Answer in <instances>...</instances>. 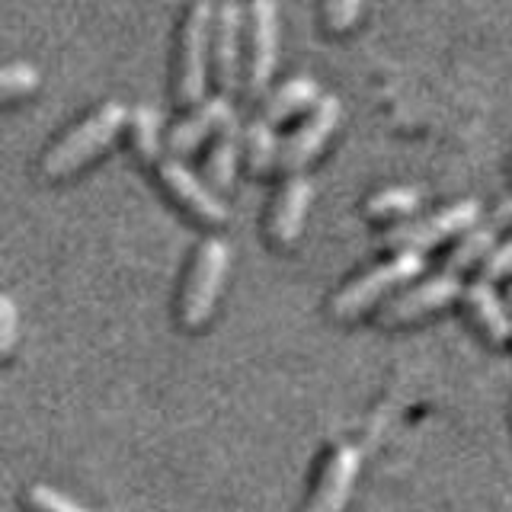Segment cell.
<instances>
[{
	"mask_svg": "<svg viewBox=\"0 0 512 512\" xmlns=\"http://www.w3.org/2000/svg\"><path fill=\"white\" fill-rule=\"evenodd\" d=\"M311 196H314V183L308 180V176H304L301 170L288 176V183L282 186L276 205H272V215H269L272 244L288 247L301 237L304 215H308V208H311Z\"/></svg>",
	"mask_w": 512,
	"mask_h": 512,
	"instance_id": "obj_12",
	"label": "cell"
},
{
	"mask_svg": "<svg viewBox=\"0 0 512 512\" xmlns=\"http://www.w3.org/2000/svg\"><path fill=\"white\" fill-rule=\"evenodd\" d=\"M160 183L167 186L170 196L180 202L186 212H192L205 224H224L228 221V205H224L212 189H208L196 173H192L180 157H164L157 164Z\"/></svg>",
	"mask_w": 512,
	"mask_h": 512,
	"instance_id": "obj_7",
	"label": "cell"
},
{
	"mask_svg": "<svg viewBox=\"0 0 512 512\" xmlns=\"http://www.w3.org/2000/svg\"><path fill=\"white\" fill-rule=\"evenodd\" d=\"M247 144L244 132H240L237 116L221 128L215 138V148L208 154V180H212L215 189H231L234 186V173H237V160H240V148Z\"/></svg>",
	"mask_w": 512,
	"mask_h": 512,
	"instance_id": "obj_15",
	"label": "cell"
},
{
	"mask_svg": "<svg viewBox=\"0 0 512 512\" xmlns=\"http://www.w3.org/2000/svg\"><path fill=\"white\" fill-rule=\"evenodd\" d=\"M423 266H426V256L420 250H397L388 263L368 269L365 276L352 279L343 292H336L330 301V314L340 320L359 317L362 311L372 308L378 298H384L388 292H394V288L410 282L413 276H420Z\"/></svg>",
	"mask_w": 512,
	"mask_h": 512,
	"instance_id": "obj_4",
	"label": "cell"
},
{
	"mask_svg": "<svg viewBox=\"0 0 512 512\" xmlns=\"http://www.w3.org/2000/svg\"><path fill=\"white\" fill-rule=\"evenodd\" d=\"M461 295V279L458 272H439L436 279H429L423 285L410 288V292L397 295L388 308L381 311V324L384 327H400V324H410V320L423 317L429 311H439L445 304H452Z\"/></svg>",
	"mask_w": 512,
	"mask_h": 512,
	"instance_id": "obj_9",
	"label": "cell"
},
{
	"mask_svg": "<svg viewBox=\"0 0 512 512\" xmlns=\"http://www.w3.org/2000/svg\"><path fill=\"white\" fill-rule=\"evenodd\" d=\"M218 13L212 0H196L183 26L180 71H176V100L183 106H199L208 87V55H212Z\"/></svg>",
	"mask_w": 512,
	"mask_h": 512,
	"instance_id": "obj_2",
	"label": "cell"
},
{
	"mask_svg": "<svg viewBox=\"0 0 512 512\" xmlns=\"http://www.w3.org/2000/svg\"><path fill=\"white\" fill-rule=\"evenodd\" d=\"M496 231H500L496 224H490V228H477V231H471L452 253H448L445 269H448V272H464V269H471L477 260H487L490 250H493V244H496Z\"/></svg>",
	"mask_w": 512,
	"mask_h": 512,
	"instance_id": "obj_20",
	"label": "cell"
},
{
	"mask_svg": "<svg viewBox=\"0 0 512 512\" xmlns=\"http://www.w3.org/2000/svg\"><path fill=\"white\" fill-rule=\"evenodd\" d=\"M317 100H320V87L314 77L308 74L292 77V80H285L276 93H269V100L263 106V119H269L272 125L285 122L288 116H295V112L317 106Z\"/></svg>",
	"mask_w": 512,
	"mask_h": 512,
	"instance_id": "obj_16",
	"label": "cell"
},
{
	"mask_svg": "<svg viewBox=\"0 0 512 512\" xmlns=\"http://www.w3.org/2000/svg\"><path fill=\"white\" fill-rule=\"evenodd\" d=\"M160 112L148 103H138L132 109V141H135V151L144 164H160V154H164V141H160Z\"/></svg>",
	"mask_w": 512,
	"mask_h": 512,
	"instance_id": "obj_18",
	"label": "cell"
},
{
	"mask_svg": "<svg viewBox=\"0 0 512 512\" xmlns=\"http://www.w3.org/2000/svg\"><path fill=\"white\" fill-rule=\"evenodd\" d=\"M477 218H480V202L477 199H464V202L448 205V208H442V212L429 215V218L400 224V228H394V231H388V234L381 237V244L391 247L394 253L397 250H420V253H426L429 247L442 244V240L455 237L461 231H468Z\"/></svg>",
	"mask_w": 512,
	"mask_h": 512,
	"instance_id": "obj_6",
	"label": "cell"
},
{
	"mask_svg": "<svg viewBox=\"0 0 512 512\" xmlns=\"http://www.w3.org/2000/svg\"><path fill=\"white\" fill-rule=\"evenodd\" d=\"M250 58H247V100L260 103L269 93L279 58V7L276 0H250Z\"/></svg>",
	"mask_w": 512,
	"mask_h": 512,
	"instance_id": "obj_5",
	"label": "cell"
},
{
	"mask_svg": "<svg viewBox=\"0 0 512 512\" xmlns=\"http://www.w3.org/2000/svg\"><path fill=\"white\" fill-rule=\"evenodd\" d=\"M509 272H512V237L506 240V244L490 250V256L484 260V272H480V279L496 282V279L509 276Z\"/></svg>",
	"mask_w": 512,
	"mask_h": 512,
	"instance_id": "obj_24",
	"label": "cell"
},
{
	"mask_svg": "<svg viewBox=\"0 0 512 512\" xmlns=\"http://www.w3.org/2000/svg\"><path fill=\"white\" fill-rule=\"evenodd\" d=\"M26 503H29L32 512H90V509H84L80 503H74L71 496H64V493L45 487V484L29 487Z\"/></svg>",
	"mask_w": 512,
	"mask_h": 512,
	"instance_id": "obj_22",
	"label": "cell"
},
{
	"mask_svg": "<svg viewBox=\"0 0 512 512\" xmlns=\"http://www.w3.org/2000/svg\"><path fill=\"white\" fill-rule=\"evenodd\" d=\"M128 119L132 116H128V109L119 100H109L100 109H93L84 122L74 125L71 132L45 154L42 173L48 180H64V176L77 173L80 167L90 164L96 154H103L109 144L116 141V135L122 132V125Z\"/></svg>",
	"mask_w": 512,
	"mask_h": 512,
	"instance_id": "obj_1",
	"label": "cell"
},
{
	"mask_svg": "<svg viewBox=\"0 0 512 512\" xmlns=\"http://www.w3.org/2000/svg\"><path fill=\"white\" fill-rule=\"evenodd\" d=\"M39 68L29 61H13L0 74V96L10 103V100H20V96H29L32 90L39 87Z\"/></svg>",
	"mask_w": 512,
	"mask_h": 512,
	"instance_id": "obj_21",
	"label": "cell"
},
{
	"mask_svg": "<svg viewBox=\"0 0 512 512\" xmlns=\"http://www.w3.org/2000/svg\"><path fill=\"white\" fill-rule=\"evenodd\" d=\"M228 266H231L228 240L205 237L199 244L196 260H192L189 279L183 288V301H180V317L189 330H199L208 324V317L215 311V301L221 295L224 276H228Z\"/></svg>",
	"mask_w": 512,
	"mask_h": 512,
	"instance_id": "obj_3",
	"label": "cell"
},
{
	"mask_svg": "<svg viewBox=\"0 0 512 512\" xmlns=\"http://www.w3.org/2000/svg\"><path fill=\"white\" fill-rule=\"evenodd\" d=\"M359 464H362L359 448H352V445L333 448L324 471L317 477L311 500L304 503V512H343V506L349 500V490L359 477Z\"/></svg>",
	"mask_w": 512,
	"mask_h": 512,
	"instance_id": "obj_10",
	"label": "cell"
},
{
	"mask_svg": "<svg viewBox=\"0 0 512 512\" xmlns=\"http://www.w3.org/2000/svg\"><path fill=\"white\" fill-rule=\"evenodd\" d=\"M464 301H468V311L474 317V324L480 327V333H484L490 343L503 346L512 340V320H509L503 301L496 298L493 285L487 279H477L464 288Z\"/></svg>",
	"mask_w": 512,
	"mask_h": 512,
	"instance_id": "obj_14",
	"label": "cell"
},
{
	"mask_svg": "<svg viewBox=\"0 0 512 512\" xmlns=\"http://www.w3.org/2000/svg\"><path fill=\"white\" fill-rule=\"evenodd\" d=\"M237 116V109L231 106L228 96H212V100H202L196 109L189 112V116L173 128V132L167 135V148L173 157H186L199 148V144L208 138L221 132L224 125H228L231 119Z\"/></svg>",
	"mask_w": 512,
	"mask_h": 512,
	"instance_id": "obj_11",
	"label": "cell"
},
{
	"mask_svg": "<svg viewBox=\"0 0 512 512\" xmlns=\"http://www.w3.org/2000/svg\"><path fill=\"white\" fill-rule=\"evenodd\" d=\"M240 32H244V10L234 0H224L215 20V74L224 96L240 84Z\"/></svg>",
	"mask_w": 512,
	"mask_h": 512,
	"instance_id": "obj_13",
	"label": "cell"
},
{
	"mask_svg": "<svg viewBox=\"0 0 512 512\" xmlns=\"http://www.w3.org/2000/svg\"><path fill=\"white\" fill-rule=\"evenodd\" d=\"M420 202H423L420 189L391 186V189H378L375 196H368L365 212L372 218H410L416 208H420Z\"/></svg>",
	"mask_w": 512,
	"mask_h": 512,
	"instance_id": "obj_19",
	"label": "cell"
},
{
	"mask_svg": "<svg viewBox=\"0 0 512 512\" xmlns=\"http://www.w3.org/2000/svg\"><path fill=\"white\" fill-rule=\"evenodd\" d=\"M493 224L496 228H506V224H512V199H506L500 208L493 212Z\"/></svg>",
	"mask_w": 512,
	"mask_h": 512,
	"instance_id": "obj_26",
	"label": "cell"
},
{
	"mask_svg": "<svg viewBox=\"0 0 512 512\" xmlns=\"http://www.w3.org/2000/svg\"><path fill=\"white\" fill-rule=\"evenodd\" d=\"M365 0H327L324 4V26L330 32H349L359 23Z\"/></svg>",
	"mask_w": 512,
	"mask_h": 512,
	"instance_id": "obj_23",
	"label": "cell"
},
{
	"mask_svg": "<svg viewBox=\"0 0 512 512\" xmlns=\"http://www.w3.org/2000/svg\"><path fill=\"white\" fill-rule=\"evenodd\" d=\"M16 343V308H13V298L4 295L0 298V352L10 356Z\"/></svg>",
	"mask_w": 512,
	"mask_h": 512,
	"instance_id": "obj_25",
	"label": "cell"
},
{
	"mask_svg": "<svg viewBox=\"0 0 512 512\" xmlns=\"http://www.w3.org/2000/svg\"><path fill=\"white\" fill-rule=\"evenodd\" d=\"M279 160H282V151H279L276 125L260 116L247 128V164L256 176H266Z\"/></svg>",
	"mask_w": 512,
	"mask_h": 512,
	"instance_id": "obj_17",
	"label": "cell"
},
{
	"mask_svg": "<svg viewBox=\"0 0 512 512\" xmlns=\"http://www.w3.org/2000/svg\"><path fill=\"white\" fill-rule=\"evenodd\" d=\"M343 119V106L336 96H320L314 112L308 116L298 132L282 144V160L279 164L288 170V173H298L301 167H308L311 160L324 151L327 138L336 132V125Z\"/></svg>",
	"mask_w": 512,
	"mask_h": 512,
	"instance_id": "obj_8",
	"label": "cell"
}]
</instances>
